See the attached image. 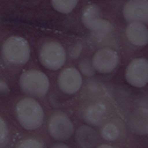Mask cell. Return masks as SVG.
I'll return each instance as SVG.
<instances>
[{
	"instance_id": "3",
	"label": "cell",
	"mask_w": 148,
	"mask_h": 148,
	"mask_svg": "<svg viewBox=\"0 0 148 148\" xmlns=\"http://www.w3.org/2000/svg\"><path fill=\"white\" fill-rule=\"evenodd\" d=\"M1 56L7 64L22 66L30 58V45L23 37L10 36L1 45Z\"/></svg>"
},
{
	"instance_id": "4",
	"label": "cell",
	"mask_w": 148,
	"mask_h": 148,
	"mask_svg": "<svg viewBox=\"0 0 148 148\" xmlns=\"http://www.w3.org/2000/svg\"><path fill=\"white\" fill-rule=\"evenodd\" d=\"M20 89L32 97H44L50 89L47 75L39 69H28L18 79Z\"/></svg>"
},
{
	"instance_id": "21",
	"label": "cell",
	"mask_w": 148,
	"mask_h": 148,
	"mask_svg": "<svg viewBox=\"0 0 148 148\" xmlns=\"http://www.w3.org/2000/svg\"><path fill=\"white\" fill-rule=\"evenodd\" d=\"M8 91H9V88H8L7 83L3 80H0V95H3Z\"/></svg>"
},
{
	"instance_id": "9",
	"label": "cell",
	"mask_w": 148,
	"mask_h": 148,
	"mask_svg": "<svg viewBox=\"0 0 148 148\" xmlns=\"http://www.w3.org/2000/svg\"><path fill=\"white\" fill-rule=\"evenodd\" d=\"M58 86L60 90L67 95L76 94L83 84L82 74L75 67H66L58 75Z\"/></svg>"
},
{
	"instance_id": "8",
	"label": "cell",
	"mask_w": 148,
	"mask_h": 148,
	"mask_svg": "<svg viewBox=\"0 0 148 148\" xmlns=\"http://www.w3.org/2000/svg\"><path fill=\"white\" fill-rule=\"evenodd\" d=\"M91 64L95 72L109 74L117 68L119 64V54L112 47H101L94 53Z\"/></svg>"
},
{
	"instance_id": "14",
	"label": "cell",
	"mask_w": 148,
	"mask_h": 148,
	"mask_svg": "<svg viewBox=\"0 0 148 148\" xmlns=\"http://www.w3.org/2000/svg\"><path fill=\"white\" fill-rule=\"evenodd\" d=\"M101 126H102V128H101V135H102V138L104 140L111 141V142L118 140L121 136L123 131H124L123 124L119 120H117V119L104 121Z\"/></svg>"
},
{
	"instance_id": "23",
	"label": "cell",
	"mask_w": 148,
	"mask_h": 148,
	"mask_svg": "<svg viewBox=\"0 0 148 148\" xmlns=\"http://www.w3.org/2000/svg\"><path fill=\"white\" fill-rule=\"evenodd\" d=\"M97 147H98V148H112V146H111L110 143H101V145H98Z\"/></svg>"
},
{
	"instance_id": "15",
	"label": "cell",
	"mask_w": 148,
	"mask_h": 148,
	"mask_svg": "<svg viewBox=\"0 0 148 148\" xmlns=\"http://www.w3.org/2000/svg\"><path fill=\"white\" fill-rule=\"evenodd\" d=\"M75 139L81 147H91L97 140V134L90 125L80 126L75 132Z\"/></svg>"
},
{
	"instance_id": "13",
	"label": "cell",
	"mask_w": 148,
	"mask_h": 148,
	"mask_svg": "<svg viewBox=\"0 0 148 148\" xmlns=\"http://www.w3.org/2000/svg\"><path fill=\"white\" fill-rule=\"evenodd\" d=\"M130 126L131 130L139 135H146L148 133V111L145 105L139 106L132 112L130 117Z\"/></svg>"
},
{
	"instance_id": "10",
	"label": "cell",
	"mask_w": 148,
	"mask_h": 148,
	"mask_svg": "<svg viewBox=\"0 0 148 148\" xmlns=\"http://www.w3.org/2000/svg\"><path fill=\"white\" fill-rule=\"evenodd\" d=\"M109 112L108 105L102 101H92L87 103L82 109V118L90 126H101Z\"/></svg>"
},
{
	"instance_id": "22",
	"label": "cell",
	"mask_w": 148,
	"mask_h": 148,
	"mask_svg": "<svg viewBox=\"0 0 148 148\" xmlns=\"http://www.w3.org/2000/svg\"><path fill=\"white\" fill-rule=\"evenodd\" d=\"M68 146L66 143H62V142H58V143H54L52 145V148H67Z\"/></svg>"
},
{
	"instance_id": "1",
	"label": "cell",
	"mask_w": 148,
	"mask_h": 148,
	"mask_svg": "<svg viewBox=\"0 0 148 148\" xmlns=\"http://www.w3.org/2000/svg\"><path fill=\"white\" fill-rule=\"evenodd\" d=\"M15 114L18 124L27 131L37 130L44 121V110L34 97L21 98L15 105Z\"/></svg>"
},
{
	"instance_id": "2",
	"label": "cell",
	"mask_w": 148,
	"mask_h": 148,
	"mask_svg": "<svg viewBox=\"0 0 148 148\" xmlns=\"http://www.w3.org/2000/svg\"><path fill=\"white\" fill-rule=\"evenodd\" d=\"M81 20L83 25L91 31L94 38L97 40L106 39L112 32V24L101 15V9L97 5H88L82 10Z\"/></svg>"
},
{
	"instance_id": "19",
	"label": "cell",
	"mask_w": 148,
	"mask_h": 148,
	"mask_svg": "<svg viewBox=\"0 0 148 148\" xmlns=\"http://www.w3.org/2000/svg\"><path fill=\"white\" fill-rule=\"evenodd\" d=\"M9 138V128L7 126V123L3 120L2 117H0V147L5 146Z\"/></svg>"
},
{
	"instance_id": "5",
	"label": "cell",
	"mask_w": 148,
	"mask_h": 148,
	"mask_svg": "<svg viewBox=\"0 0 148 148\" xmlns=\"http://www.w3.org/2000/svg\"><path fill=\"white\" fill-rule=\"evenodd\" d=\"M38 57L40 64L50 71L60 69L66 62L65 47L57 40H49L44 43L39 50Z\"/></svg>"
},
{
	"instance_id": "18",
	"label": "cell",
	"mask_w": 148,
	"mask_h": 148,
	"mask_svg": "<svg viewBox=\"0 0 148 148\" xmlns=\"http://www.w3.org/2000/svg\"><path fill=\"white\" fill-rule=\"evenodd\" d=\"M79 71L82 75H86V76H92L95 74V69L92 67L91 60H89V59H83L82 61H80Z\"/></svg>"
},
{
	"instance_id": "16",
	"label": "cell",
	"mask_w": 148,
	"mask_h": 148,
	"mask_svg": "<svg viewBox=\"0 0 148 148\" xmlns=\"http://www.w3.org/2000/svg\"><path fill=\"white\" fill-rule=\"evenodd\" d=\"M79 3V0H51V5L53 9L61 14L71 13Z\"/></svg>"
},
{
	"instance_id": "11",
	"label": "cell",
	"mask_w": 148,
	"mask_h": 148,
	"mask_svg": "<svg viewBox=\"0 0 148 148\" xmlns=\"http://www.w3.org/2000/svg\"><path fill=\"white\" fill-rule=\"evenodd\" d=\"M123 15L127 22L148 21V2L147 0H130L123 7Z\"/></svg>"
},
{
	"instance_id": "20",
	"label": "cell",
	"mask_w": 148,
	"mask_h": 148,
	"mask_svg": "<svg viewBox=\"0 0 148 148\" xmlns=\"http://www.w3.org/2000/svg\"><path fill=\"white\" fill-rule=\"evenodd\" d=\"M82 50H83V46H82L81 43H76V44H74V45L71 47V52H69V53H71V58L76 59V58L81 54Z\"/></svg>"
},
{
	"instance_id": "12",
	"label": "cell",
	"mask_w": 148,
	"mask_h": 148,
	"mask_svg": "<svg viewBox=\"0 0 148 148\" xmlns=\"http://www.w3.org/2000/svg\"><path fill=\"white\" fill-rule=\"evenodd\" d=\"M127 40L138 47H142L148 42V30L146 23L142 22H130L125 29Z\"/></svg>"
},
{
	"instance_id": "6",
	"label": "cell",
	"mask_w": 148,
	"mask_h": 148,
	"mask_svg": "<svg viewBox=\"0 0 148 148\" xmlns=\"http://www.w3.org/2000/svg\"><path fill=\"white\" fill-rule=\"evenodd\" d=\"M47 132L52 139L65 141L74 134V124L65 112L56 111L49 118Z\"/></svg>"
},
{
	"instance_id": "17",
	"label": "cell",
	"mask_w": 148,
	"mask_h": 148,
	"mask_svg": "<svg viewBox=\"0 0 148 148\" xmlns=\"http://www.w3.org/2000/svg\"><path fill=\"white\" fill-rule=\"evenodd\" d=\"M17 147H20V148H43L44 145L40 140H38L36 138H27V139H23L22 141H20L17 143Z\"/></svg>"
},
{
	"instance_id": "7",
	"label": "cell",
	"mask_w": 148,
	"mask_h": 148,
	"mask_svg": "<svg viewBox=\"0 0 148 148\" xmlns=\"http://www.w3.org/2000/svg\"><path fill=\"white\" fill-rule=\"evenodd\" d=\"M125 79L128 84L135 88H142L148 82V61L146 58H134L125 69Z\"/></svg>"
}]
</instances>
